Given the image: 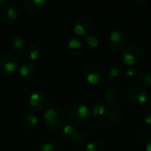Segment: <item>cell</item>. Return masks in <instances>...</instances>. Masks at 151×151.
I'll return each instance as SVG.
<instances>
[{
	"instance_id": "obj_1",
	"label": "cell",
	"mask_w": 151,
	"mask_h": 151,
	"mask_svg": "<svg viewBox=\"0 0 151 151\" xmlns=\"http://www.w3.org/2000/svg\"><path fill=\"white\" fill-rule=\"evenodd\" d=\"M90 110L81 102H73L66 108V118L74 126H83L88 124Z\"/></svg>"
},
{
	"instance_id": "obj_2",
	"label": "cell",
	"mask_w": 151,
	"mask_h": 151,
	"mask_svg": "<svg viewBox=\"0 0 151 151\" xmlns=\"http://www.w3.org/2000/svg\"><path fill=\"white\" fill-rule=\"evenodd\" d=\"M42 119L45 125L52 131L61 130L65 124V117L63 112L55 107L46 109L43 113Z\"/></svg>"
},
{
	"instance_id": "obj_3",
	"label": "cell",
	"mask_w": 151,
	"mask_h": 151,
	"mask_svg": "<svg viewBox=\"0 0 151 151\" xmlns=\"http://www.w3.org/2000/svg\"><path fill=\"white\" fill-rule=\"evenodd\" d=\"M127 99V93L120 85H112L106 89L104 93V100L107 105L112 109H118L121 108Z\"/></svg>"
},
{
	"instance_id": "obj_4",
	"label": "cell",
	"mask_w": 151,
	"mask_h": 151,
	"mask_svg": "<svg viewBox=\"0 0 151 151\" xmlns=\"http://www.w3.org/2000/svg\"><path fill=\"white\" fill-rule=\"evenodd\" d=\"M143 56L142 48L137 44H130L121 53V61L127 66H134L141 62Z\"/></svg>"
},
{
	"instance_id": "obj_5",
	"label": "cell",
	"mask_w": 151,
	"mask_h": 151,
	"mask_svg": "<svg viewBox=\"0 0 151 151\" xmlns=\"http://www.w3.org/2000/svg\"><path fill=\"white\" fill-rule=\"evenodd\" d=\"M84 75L87 81L93 85H101L105 80L104 69L97 63H89L84 69Z\"/></svg>"
},
{
	"instance_id": "obj_6",
	"label": "cell",
	"mask_w": 151,
	"mask_h": 151,
	"mask_svg": "<svg viewBox=\"0 0 151 151\" xmlns=\"http://www.w3.org/2000/svg\"><path fill=\"white\" fill-rule=\"evenodd\" d=\"M127 97L132 103L140 105L148 101V92L143 85L134 83L128 87Z\"/></svg>"
},
{
	"instance_id": "obj_7",
	"label": "cell",
	"mask_w": 151,
	"mask_h": 151,
	"mask_svg": "<svg viewBox=\"0 0 151 151\" xmlns=\"http://www.w3.org/2000/svg\"><path fill=\"white\" fill-rule=\"evenodd\" d=\"M50 95L44 91H37L30 94L28 98L29 108L36 112H40L47 109L50 104Z\"/></svg>"
},
{
	"instance_id": "obj_8",
	"label": "cell",
	"mask_w": 151,
	"mask_h": 151,
	"mask_svg": "<svg viewBox=\"0 0 151 151\" xmlns=\"http://www.w3.org/2000/svg\"><path fill=\"white\" fill-rule=\"evenodd\" d=\"M106 44L113 52L120 51L126 44V35L119 29H112L106 36Z\"/></svg>"
},
{
	"instance_id": "obj_9",
	"label": "cell",
	"mask_w": 151,
	"mask_h": 151,
	"mask_svg": "<svg viewBox=\"0 0 151 151\" xmlns=\"http://www.w3.org/2000/svg\"><path fill=\"white\" fill-rule=\"evenodd\" d=\"M93 24L91 20L85 15L78 16L73 22V31L75 35L87 37L92 31Z\"/></svg>"
},
{
	"instance_id": "obj_10",
	"label": "cell",
	"mask_w": 151,
	"mask_h": 151,
	"mask_svg": "<svg viewBox=\"0 0 151 151\" xmlns=\"http://www.w3.org/2000/svg\"><path fill=\"white\" fill-rule=\"evenodd\" d=\"M19 61L16 55L12 53L4 54L0 59V72L3 75H12L19 69Z\"/></svg>"
},
{
	"instance_id": "obj_11",
	"label": "cell",
	"mask_w": 151,
	"mask_h": 151,
	"mask_svg": "<svg viewBox=\"0 0 151 151\" xmlns=\"http://www.w3.org/2000/svg\"><path fill=\"white\" fill-rule=\"evenodd\" d=\"M37 74V68L35 64L32 61H27L23 63L18 70L19 78L22 81L27 82L33 80Z\"/></svg>"
},
{
	"instance_id": "obj_12",
	"label": "cell",
	"mask_w": 151,
	"mask_h": 151,
	"mask_svg": "<svg viewBox=\"0 0 151 151\" xmlns=\"http://www.w3.org/2000/svg\"><path fill=\"white\" fill-rule=\"evenodd\" d=\"M83 49H84V46H83V44L81 43V41H80L77 38H73V39L69 40V42L66 44L65 52L68 57L77 58L82 53Z\"/></svg>"
},
{
	"instance_id": "obj_13",
	"label": "cell",
	"mask_w": 151,
	"mask_h": 151,
	"mask_svg": "<svg viewBox=\"0 0 151 151\" xmlns=\"http://www.w3.org/2000/svg\"><path fill=\"white\" fill-rule=\"evenodd\" d=\"M0 18L3 20V22H4L5 24H14L18 18H19V14L18 12L15 8L12 7V6H6L4 8H3V10L0 12Z\"/></svg>"
},
{
	"instance_id": "obj_14",
	"label": "cell",
	"mask_w": 151,
	"mask_h": 151,
	"mask_svg": "<svg viewBox=\"0 0 151 151\" xmlns=\"http://www.w3.org/2000/svg\"><path fill=\"white\" fill-rule=\"evenodd\" d=\"M59 133H60V136L62 139H64L67 142H74L80 134V131L74 125H65L60 130Z\"/></svg>"
},
{
	"instance_id": "obj_15",
	"label": "cell",
	"mask_w": 151,
	"mask_h": 151,
	"mask_svg": "<svg viewBox=\"0 0 151 151\" xmlns=\"http://www.w3.org/2000/svg\"><path fill=\"white\" fill-rule=\"evenodd\" d=\"M25 8L30 12H41L48 4V0H22Z\"/></svg>"
},
{
	"instance_id": "obj_16",
	"label": "cell",
	"mask_w": 151,
	"mask_h": 151,
	"mask_svg": "<svg viewBox=\"0 0 151 151\" xmlns=\"http://www.w3.org/2000/svg\"><path fill=\"white\" fill-rule=\"evenodd\" d=\"M26 40L23 36H14L10 42V46L11 49L17 53H20L25 51L26 49Z\"/></svg>"
},
{
	"instance_id": "obj_17",
	"label": "cell",
	"mask_w": 151,
	"mask_h": 151,
	"mask_svg": "<svg viewBox=\"0 0 151 151\" xmlns=\"http://www.w3.org/2000/svg\"><path fill=\"white\" fill-rule=\"evenodd\" d=\"M37 124H38L37 117L35 115H34L33 113L27 114L24 117L23 122H22L23 127L26 130H28V131H32V130L35 129V127L37 126Z\"/></svg>"
},
{
	"instance_id": "obj_18",
	"label": "cell",
	"mask_w": 151,
	"mask_h": 151,
	"mask_svg": "<svg viewBox=\"0 0 151 151\" xmlns=\"http://www.w3.org/2000/svg\"><path fill=\"white\" fill-rule=\"evenodd\" d=\"M124 77L123 70L119 67H112L108 72V80L111 83H116L122 79Z\"/></svg>"
},
{
	"instance_id": "obj_19",
	"label": "cell",
	"mask_w": 151,
	"mask_h": 151,
	"mask_svg": "<svg viewBox=\"0 0 151 151\" xmlns=\"http://www.w3.org/2000/svg\"><path fill=\"white\" fill-rule=\"evenodd\" d=\"M107 108L103 103H96L91 108V114L95 118H102L107 115Z\"/></svg>"
},
{
	"instance_id": "obj_20",
	"label": "cell",
	"mask_w": 151,
	"mask_h": 151,
	"mask_svg": "<svg viewBox=\"0 0 151 151\" xmlns=\"http://www.w3.org/2000/svg\"><path fill=\"white\" fill-rule=\"evenodd\" d=\"M26 55L31 61H37L41 56V51L35 44H30L26 49Z\"/></svg>"
},
{
	"instance_id": "obj_21",
	"label": "cell",
	"mask_w": 151,
	"mask_h": 151,
	"mask_svg": "<svg viewBox=\"0 0 151 151\" xmlns=\"http://www.w3.org/2000/svg\"><path fill=\"white\" fill-rule=\"evenodd\" d=\"M134 135L135 139L138 140L139 142H145V141L150 140L151 138L150 131L149 129L143 128V127L137 128V129L134 131Z\"/></svg>"
},
{
	"instance_id": "obj_22",
	"label": "cell",
	"mask_w": 151,
	"mask_h": 151,
	"mask_svg": "<svg viewBox=\"0 0 151 151\" xmlns=\"http://www.w3.org/2000/svg\"><path fill=\"white\" fill-rule=\"evenodd\" d=\"M105 143L101 140H95L86 145V151H104Z\"/></svg>"
},
{
	"instance_id": "obj_23",
	"label": "cell",
	"mask_w": 151,
	"mask_h": 151,
	"mask_svg": "<svg viewBox=\"0 0 151 151\" xmlns=\"http://www.w3.org/2000/svg\"><path fill=\"white\" fill-rule=\"evenodd\" d=\"M123 116L122 113L117 110H111L110 112L107 113V119L110 123L117 125V124H120L122 121Z\"/></svg>"
},
{
	"instance_id": "obj_24",
	"label": "cell",
	"mask_w": 151,
	"mask_h": 151,
	"mask_svg": "<svg viewBox=\"0 0 151 151\" xmlns=\"http://www.w3.org/2000/svg\"><path fill=\"white\" fill-rule=\"evenodd\" d=\"M86 44H87V46L88 47V49L94 50L98 47L99 40L97 39V37H96L94 36H88L86 37Z\"/></svg>"
},
{
	"instance_id": "obj_25",
	"label": "cell",
	"mask_w": 151,
	"mask_h": 151,
	"mask_svg": "<svg viewBox=\"0 0 151 151\" xmlns=\"http://www.w3.org/2000/svg\"><path fill=\"white\" fill-rule=\"evenodd\" d=\"M88 139H89L88 133H87L86 132H80V134H79L78 138L76 139V141L73 143L76 146H83L85 143L88 142Z\"/></svg>"
},
{
	"instance_id": "obj_26",
	"label": "cell",
	"mask_w": 151,
	"mask_h": 151,
	"mask_svg": "<svg viewBox=\"0 0 151 151\" xmlns=\"http://www.w3.org/2000/svg\"><path fill=\"white\" fill-rule=\"evenodd\" d=\"M140 79L149 87L151 88V71H142L139 74Z\"/></svg>"
},
{
	"instance_id": "obj_27",
	"label": "cell",
	"mask_w": 151,
	"mask_h": 151,
	"mask_svg": "<svg viewBox=\"0 0 151 151\" xmlns=\"http://www.w3.org/2000/svg\"><path fill=\"white\" fill-rule=\"evenodd\" d=\"M139 77V74L137 72L136 69H127V72L125 73V78L127 80V81H135Z\"/></svg>"
},
{
	"instance_id": "obj_28",
	"label": "cell",
	"mask_w": 151,
	"mask_h": 151,
	"mask_svg": "<svg viewBox=\"0 0 151 151\" xmlns=\"http://www.w3.org/2000/svg\"><path fill=\"white\" fill-rule=\"evenodd\" d=\"M40 151H61V150L58 145L52 142H47L42 145Z\"/></svg>"
},
{
	"instance_id": "obj_29",
	"label": "cell",
	"mask_w": 151,
	"mask_h": 151,
	"mask_svg": "<svg viewBox=\"0 0 151 151\" xmlns=\"http://www.w3.org/2000/svg\"><path fill=\"white\" fill-rule=\"evenodd\" d=\"M88 129L91 131V132H96L99 130L100 126H99V124L96 121H90V122H88Z\"/></svg>"
},
{
	"instance_id": "obj_30",
	"label": "cell",
	"mask_w": 151,
	"mask_h": 151,
	"mask_svg": "<svg viewBox=\"0 0 151 151\" xmlns=\"http://www.w3.org/2000/svg\"><path fill=\"white\" fill-rule=\"evenodd\" d=\"M145 122H146L147 125H151V111L150 112H149V113L147 114V116L145 117Z\"/></svg>"
},
{
	"instance_id": "obj_31",
	"label": "cell",
	"mask_w": 151,
	"mask_h": 151,
	"mask_svg": "<svg viewBox=\"0 0 151 151\" xmlns=\"http://www.w3.org/2000/svg\"><path fill=\"white\" fill-rule=\"evenodd\" d=\"M146 150L147 151H151V138L147 142V145H146Z\"/></svg>"
},
{
	"instance_id": "obj_32",
	"label": "cell",
	"mask_w": 151,
	"mask_h": 151,
	"mask_svg": "<svg viewBox=\"0 0 151 151\" xmlns=\"http://www.w3.org/2000/svg\"><path fill=\"white\" fill-rule=\"evenodd\" d=\"M136 3H138V4H143L147 0H134Z\"/></svg>"
},
{
	"instance_id": "obj_33",
	"label": "cell",
	"mask_w": 151,
	"mask_h": 151,
	"mask_svg": "<svg viewBox=\"0 0 151 151\" xmlns=\"http://www.w3.org/2000/svg\"><path fill=\"white\" fill-rule=\"evenodd\" d=\"M6 3V0H0V7H2Z\"/></svg>"
}]
</instances>
